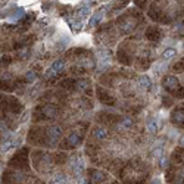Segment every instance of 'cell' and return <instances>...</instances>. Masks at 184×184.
Here are the masks:
<instances>
[{"mask_svg":"<svg viewBox=\"0 0 184 184\" xmlns=\"http://www.w3.org/2000/svg\"><path fill=\"white\" fill-rule=\"evenodd\" d=\"M60 134H62V131H60V128L58 125H53V127L49 128V136H50V140H52V141H58L60 137Z\"/></svg>","mask_w":184,"mask_h":184,"instance_id":"1","label":"cell"},{"mask_svg":"<svg viewBox=\"0 0 184 184\" xmlns=\"http://www.w3.org/2000/svg\"><path fill=\"white\" fill-rule=\"evenodd\" d=\"M103 12H105V7H100L97 12L93 15L92 18H90V22H88V24H90V27H94L97 22H100V19L103 18Z\"/></svg>","mask_w":184,"mask_h":184,"instance_id":"2","label":"cell"},{"mask_svg":"<svg viewBox=\"0 0 184 184\" xmlns=\"http://www.w3.org/2000/svg\"><path fill=\"white\" fill-rule=\"evenodd\" d=\"M138 84H140L141 87H145L146 90H149L150 86H152V81H150V78H149L147 75H140V77H138Z\"/></svg>","mask_w":184,"mask_h":184,"instance_id":"3","label":"cell"},{"mask_svg":"<svg viewBox=\"0 0 184 184\" xmlns=\"http://www.w3.org/2000/svg\"><path fill=\"white\" fill-rule=\"evenodd\" d=\"M175 55H177V50H175L174 47H170V49H166V50L162 53V59H164V60H170V59H172Z\"/></svg>","mask_w":184,"mask_h":184,"instance_id":"4","label":"cell"},{"mask_svg":"<svg viewBox=\"0 0 184 184\" xmlns=\"http://www.w3.org/2000/svg\"><path fill=\"white\" fill-rule=\"evenodd\" d=\"M146 130L152 134H155V133L158 131V124H156V121L155 119H150V121H147V124H146Z\"/></svg>","mask_w":184,"mask_h":184,"instance_id":"5","label":"cell"},{"mask_svg":"<svg viewBox=\"0 0 184 184\" xmlns=\"http://www.w3.org/2000/svg\"><path fill=\"white\" fill-rule=\"evenodd\" d=\"M164 84L166 87H175L178 84V80L174 77V75H168V77H165V81Z\"/></svg>","mask_w":184,"mask_h":184,"instance_id":"6","label":"cell"},{"mask_svg":"<svg viewBox=\"0 0 184 184\" xmlns=\"http://www.w3.org/2000/svg\"><path fill=\"white\" fill-rule=\"evenodd\" d=\"M94 137L96 138H106L108 137V131H106V128H103V127H97V128L94 130Z\"/></svg>","mask_w":184,"mask_h":184,"instance_id":"7","label":"cell"},{"mask_svg":"<svg viewBox=\"0 0 184 184\" xmlns=\"http://www.w3.org/2000/svg\"><path fill=\"white\" fill-rule=\"evenodd\" d=\"M12 146H15V141H12L10 138H5V140H3V145H2V150L6 152V150H9Z\"/></svg>","mask_w":184,"mask_h":184,"instance_id":"8","label":"cell"},{"mask_svg":"<svg viewBox=\"0 0 184 184\" xmlns=\"http://www.w3.org/2000/svg\"><path fill=\"white\" fill-rule=\"evenodd\" d=\"M63 66H65V63H63V60H56V62H53V65H52V68L56 71V72H59L60 69H63Z\"/></svg>","mask_w":184,"mask_h":184,"instance_id":"9","label":"cell"},{"mask_svg":"<svg viewBox=\"0 0 184 184\" xmlns=\"http://www.w3.org/2000/svg\"><path fill=\"white\" fill-rule=\"evenodd\" d=\"M78 140H80V137H78V134H77V133H72V134L68 137V141H69L71 145H77V143H78Z\"/></svg>","mask_w":184,"mask_h":184,"instance_id":"10","label":"cell"},{"mask_svg":"<svg viewBox=\"0 0 184 184\" xmlns=\"http://www.w3.org/2000/svg\"><path fill=\"white\" fill-rule=\"evenodd\" d=\"M153 156H155V158H164V149H162V147H156V149H155V150H153Z\"/></svg>","mask_w":184,"mask_h":184,"instance_id":"11","label":"cell"},{"mask_svg":"<svg viewBox=\"0 0 184 184\" xmlns=\"http://www.w3.org/2000/svg\"><path fill=\"white\" fill-rule=\"evenodd\" d=\"M44 113H46L47 117H53V115L56 113V109H55L53 106H46V108H44Z\"/></svg>","mask_w":184,"mask_h":184,"instance_id":"12","label":"cell"},{"mask_svg":"<svg viewBox=\"0 0 184 184\" xmlns=\"http://www.w3.org/2000/svg\"><path fill=\"white\" fill-rule=\"evenodd\" d=\"M34 80H35V72H34V71H28V72H27V81H28V83H33Z\"/></svg>","mask_w":184,"mask_h":184,"instance_id":"13","label":"cell"},{"mask_svg":"<svg viewBox=\"0 0 184 184\" xmlns=\"http://www.w3.org/2000/svg\"><path fill=\"white\" fill-rule=\"evenodd\" d=\"M46 74H47V77H55V75H56V71H55L52 66H50V68L46 71Z\"/></svg>","mask_w":184,"mask_h":184,"instance_id":"14","label":"cell"},{"mask_svg":"<svg viewBox=\"0 0 184 184\" xmlns=\"http://www.w3.org/2000/svg\"><path fill=\"white\" fill-rule=\"evenodd\" d=\"M175 119H177V121H184V113L183 112H177V113H175Z\"/></svg>","mask_w":184,"mask_h":184,"instance_id":"15","label":"cell"},{"mask_svg":"<svg viewBox=\"0 0 184 184\" xmlns=\"http://www.w3.org/2000/svg\"><path fill=\"white\" fill-rule=\"evenodd\" d=\"M131 124H133V122H131V119H130V118H124V119H122V125H125V127H130Z\"/></svg>","mask_w":184,"mask_h":184,"instance_id":"16","label":"cell"},{"mask_svg":"<svg viewBox=\"0 0 184 184\" xmlns=\"http://www.w3.org/2000/svg\"><path fill=\"white\" fill-rule=\"evenodd\" d=\"M166 164H168V159H166V156L161 158V166H162V168H165V166H166Z\"/></svg>","mask_w":184,"mask_h":184,"instance_id":"17","label":"cell"},{"mask_svg":"<svg viewBox=\"0 0 184 184\" xmlns=\"http://www.w3.org/2000/svg\"><path fill=\"white\" fill-rule=\"evenodd\" d=\"M78 184H87L86 178H83V177H81V178H80V180H78Z\"/></svg>","mask_w":184,"mask_h":184,"instance_id":"18","label":"cell"},{"mask_svg":"<svg viewBox=\"0 0 184 184\" xmlns=\"http://www.w3.org/2000/svg\"><path fill=\"white\" fill-rule=\"evenodd\" d=\"M162 143H164V138H159L158 141H156V145H158V147H161V146H162Z\"/></svg>","mask_w":184,"mask_h":184,"instance_id":"19","label":"cell"},{"mask_svg":"<svg viewBox=\"0 0 184 184\" xmlns=\"http://www.w3.org/2000/svg\"><path fill=\"white\" fill-rule=\"evenodd\" d=\"M180 145L184 146V136H181V137H180Z\"/></svg>","mask_w":184,"mask_h":184,"instance_id":"20","label":"cell"}]
</instances>
